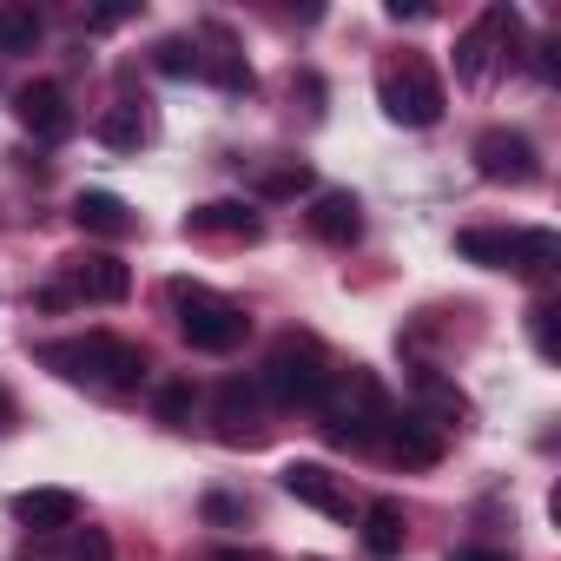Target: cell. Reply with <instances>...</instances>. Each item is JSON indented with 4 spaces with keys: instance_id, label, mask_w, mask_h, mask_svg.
Masks as SVG:
<instances>
[{
    "instance_id": "1",
    "label": "cell",
    "mask_w": 561,
    "mask_h": 561,
    "mask_svg": "<svg viewBox=\"0 0 561 561\" xmlns=\"http://www.w3.org/2000/svg\"><path fill=\"white\" fill-rule=\"evenodd\" d=\"M41 364L54 370V377H67V383H87V390H100V397H133L139 383H146V351L139 344H126V337H106V331H93V337H60V344H41Z\"/></svg>"
},
{
    "instance_id": "2",
    "label": "cell",
    "mask_w": 561,
    "mask_h": 561,
    "mask_svg": "<svg viewBox=\"0 0 561 561\" xmlns=\"http://www.w3.org/2000/svg\"><path fill=\"white\" fill-rule=\"evenodd\" d=\"M390 397H383V383L370 377V370H337L331 377V397L318 403V430H324V443L331 449H377L383 443V430H390Z\"/></svg>"
},
{
    "instance_id": "3",
    "label": "cell",
    "mask_w": 561,
    "mask_h": 561,
    "mask_svg": "<svg viewBox=\"0 0 561 561\" xmlns=\"http://www.w3.org/2000/svg\"><path fill=\"white\" fill-rule=\"evenodd\" d=\"M456 251L482 271H515V277H548L561 257V238L541 225H469L456 231Z\"/></svg>"
},
{
    "instance_id": "4",
    "label": "cell",
    "mask_w": 561,
    "mask_h": 561,
    "mask_svg": "<svg viewBox=\"0 0 561 561\" xmlns=\"http://www.w3.org/2000/svg\"><path fill=\"white\" fill-rule=\"evenodd\" d=\"M331 377H337V364L324 357L318 337H277L271 357H264L257 390H264L271 403H285V410H318V403L331 397Z\"/></svg>"
},
{
    "instance_id": "5",
    "label": "cell",
    "mask_w": 561,
    "mask_h": 561,
    "mask_svg": "<svg viewBox=\"0 0 561 561\" xmlns=\"http://www.w3.org/2000/svg\"><path fill=\"white\" fill-rule=\"evenodd\" d=\"M165 298H172V311H179V337H185L192 351H205V357H231V351L251 337V318H244L231 298L205 291V285H185V277H179Z\"/></svg>"
},
{
    "instance_id": "6",
    "label": "cell",
    "mask_w": 561,
    "mask_h": 561,
    "mask_svg": "<svg viewBox=\"0 0 561 561\" xmlns=\"http://www.w3.org/2000/svg\"><path fill=\"white\" fill-rule=\"evenodd\" d=\"M377 100L397 126H436L449 93H443V73L423 60V54H403V60H383L377 67Z\"/></svg>"
},
{
    "instance_id": "7",
    "label": "cell",
    "mask_w": 561,
    "mask_h": 561,
    "mask_svg": "<svg viewBox=\"0 0 561 561\" xmlns=\"http://www.w3.org/2000/svg\"><path fill=\"white\" fill-rule=\"evenodd\" d=\"M515 47H522V14H515V8H489V14L456 41V73H462L469 87H482V80L495 73V60H515Z\"/></svg>"
},
{
    "instance_id": "8",
    "label": "cell",
    "mask_w": 561,
    "mask_h": 561,
    "mask_svg": "<svg viewBox=\"0 0 561 561\" xmlns=\"http://www.w3.org/2000/svg\"><path fill=\"white\" fill-rule=\"evenodd\" d=\"M60 291H67V305L73 298H87V305H126L133 298V271L113 251H73V257H60Z\"/></svg>"
},
{
    "instance_id": "9",
    "label": "cell",
    "mask_w": 561,
    "mask_h": 561,
    "mask_svg": "<svg viewBox=\"0 0 561 561\" xmlns=\"http://www.w3.org/2000/svg\"><path fill=\"white\" fill-rule=\"evenodd\" d=\"M211 423H218V443L257 449V443L271 436V423H264V390H257L251 377H225L218 397H211Z\"/></svg>"
},
{
    "instance_id": "10",
    "label": "cell",
    "mask_w": 561,
    "mask_h": 561,
    "mask_svg": "<svg viewBox=\"0 0 561 561\" xmlns=\"http://www.w3.org/2000/svg\"><path fill=\"white\" fill-rule=\"evenodd\" d=\"M476 172L495 179V185H535L541 179V159L528 146V133H508V126H489L476 139Z\"/></svg>"
},
{
    "instance_id": "11",
    "label": "cell",
    "mask_w": 561,
    "mask_h": 561,
    "mask_svg": "<svg viewBox=\"0 0 561 561\" xmlns=\"http://www.w3.org/2000/svg\"><path fill=\"white\" fill-rule=\"evenodd\" d=\"M14 113H21V126L34 133V139H47V146H60V139H73V106H67V87L60 80H34V87H21L14 93Z\"/></svg>"
},
{
    "instance_id": "12",
    "label": "cell",
    "mask_w": 561,
    "mask_h": 561,
    "mask_svg": "<svg viewBox=\"0 0 561 561\" xmlns=\"http://www.w3.org/2000/svg\"><path fill=\"white\" fill-rule=\"evenodd\" d=\"M185 238H218V244H257L264 238V218L238 198H211V205H192L185 211Z\"/></svg>"
},
{
    "instance_id": "13",
    "label": "cell",
    "mask_w": 561,
    "mask_h": 561,
    "mask_svg": "<svg viewBox=\"0 0 561 561\" xmlns=\"http://www.w3.org/2000/svg\"><path fill=\"white\" fill-rule=\"evenodd\" d=\"M383 456L397 469H436L443 462V430L430 416H416V410H397L390 430H383Z\"/></svg>"
},
{
    "instance_id": "14",
    "label": "cell",
    "mask_w": 561,
    "mask_h": 561,
    "mask_svg": "<svg viewBox=\"0 0 561 561\" xmlns=\"http://www.w3.org/2000/svg\"><path fill=\"white\" fill-rule=\"evenodd\" d=\"M192 47H198V73H205L211 87H225V93H251V87H257V80H251V60L238 54V41H231L218 21H205Z\"/></svg>"
},
{
    "instance_id": "15",
    "label": "cell",
    "mask_w": 561,
    "mask_h": 561,
    "mask_svg": "<svg viewBox=\"0 0 561 561\" xmlns=\"http://www.w3.org/2000/svg\"><path fill=\"white\" fill-rule=\"evenodd\" d=\"M285 495H298L305 508H318V515H331V522H351V515H357L351 489H344L324 462H285Z\"/></svg>"
},
{
    "instance_id": "16",
    "label": "cell",
    "mask_w": 561,
    "mask_h": 561,
    "mask_svg": "<svg viewBox=\"0 0 561 561\" xmlns=\"http://www.w3.org/2000/svg\"><path fill=\"white\" fill-rule=\"evenodd\" d=\"M14 515L34 535H67V528H80V495L73 489H27V495H14Z\"/></svg>"
},
{
    "instance_id": "17",
    "label": "cell",
    "mask_w": 561,
    "mask_h": 561,
    "mask_svg": "<svg viewBox=\"0 0 561 561\" xmlns=\"http://www.w3.org/2000/svg\"><path fill=\"white\" fill-rule=\"evenodd\" d=\"M311 238H324V244H357L364 238V205H357V192H318V205H311Z\"/></svg>"
},
{
    "instance_id": "18",
    "label": "cell",
    "mask_w": 561,
    "mask_h": 561,
    "mask_svg": "<svg viewBox=\"0 0 561 561\" xmlns=\"http://www.w3.org/2000/svg\"><path fill=\"white\" fill-rule=\"evenodd\" d=\"M73 225L93 231V238H133V231H139L133 205L113 198V192H80V198H73Z\"/></svg>"
},
{
    "instance_id": "19",
    "label": "cell",
    "mask_w": 561,
    "mask_h": 561,
    "mask_svg": "<svg viewBox=\"0 0 561 561\" xmlns=\"http://www.w3.org/2000/svg\"><path fill=\"white\" fill-rule=\"evenodd\" d=\"M416 416H430L436 430H456V423L469 416V397H462L449 377H436V370H416Z\"/></svg>"
},
{
    "instance_id": "20",
    "label": "cell",
    "mask_w": 561,
    "mask_h": 561,
    "mask_svg": "<svg viewBox=\"0 0 561 561\" xmlns=\"http://www.w3.org/2000/svg\"><path fill=\"white\" fill-rule=\"evenodd\" d=\"M403 535H410V528H403V502H390V495H383V502H370V508H364V548H370L377 561L403 554Z\"/></svg>"
},
{
    "instance_id": "21",
    "label": "cell",
    "mask_w": 561,
    "mask_h": 561,
    "mask_svg": "<svg viewBox=\"0 0 561 561\" xmlns=\"http://www.w3.org/2000/svg\"><path fill=\"white\" fill-rule=\"evenodd\" d=\"M93 133H100V146H113V152H139V146L152 139V126H146V113H139L133 100H119L113 113H100Z\"/></svg>"
},
{
    "instance_id": "22",
    "label": "cell",
    "mask_w": 561,
    "mask_h": 561,
    "mask_svg": "<svg viewBox=\"0 0 561 561\" xmlns=\"http://www.w3.org/2000/svg\"><path fill=\"white\" fill-rule=\"evenodd\" d=\"M152 410H159L165 430H192V416H198V390H192V377H165V383L152 390Z\"/></svg>"
},
{
    "instance_id": "23",
    "label": "cell",
    "mask_w": 561,
    "mask_h": 561,
    "mask_svg": "<svg viewBox=\"0 0 561 561\" xmlns=\"http://www.w3.org/2000/svg\"><path fill=\"white\" fill-rule=\"evenodd\" d=\"M298 192H311V165L305 159H285V165L257 172V198H298Z\"/></svg>"
},
{
    "instance_id": "24",
    "label": "cell",
    "mask_w": 561,
    "mask_h": 561,
    "mask_svg": "<svg viewBox=\"0 0 561 561\" xmlns=\"http://www.w3.org/2000/svg\"><path fill=\"white\" fill-rule=\"evenodd\" d=\"M41 34H47L41 14H21V8H14V14H0V54H34Z\"/></svg>"
},
{
    "instance_id": "25",
    "label": "cell",
    "mask_w": 561,
    "mask_h": 561,
    "mask_svg": "<svg viewBox=\"0 0 561 561\" xmlns=\"http://www.w3.org/2000/svg\"><path fill=\"white\" fill-rule=\"evenodd\" d=\"M152 67H159V73H172V80H185V73H198V47L172 34V41H159V54H152Z\"/></svg>"
},
{
    "instance_id": "26",
    "label": "cell",
    "mask_w": 561,
    "mask_h": 561,
    "mask_svg": "<svg viewBox=\"0 0 561 561\" xmlns=\"http://www.w3.org/2000/svg\"><path fill=\"white\" fill-rule=\"evenodd\" d=\"M554 318H561L554 305H535V311H528V331H535V351H541V357H561V337H554Z\"/></svg>"
},
{
    "instance_id": "27",
    "label": "cell",
    "mask_w": 561,
    "mask_h": 561,
    "mask_svg": "<svg viewBox=\"0 0 561 561\" xmlns=\"http://www.w3.org/2000/svg\"><path fill=\"white\" fill-rule=\"evenodd\" d=\"M73 535V561H113V541L100 528H67Z\"/></svg>"
},
{
    "instance_id": "28",
    "label": "cell",
    "mask_w": 561,
    "mask_h": 561,
    "mask_svg": "<svg viewBox=\"0 0 561 561\" xmlns=\"http://www.w3.org/2000/svg\"><path fill=\"white\" fill-rule=\"evenodd\" d=\"M133 21V8H100V14H87V27L93 34H106V27H126Z\"/></svg>"
},
{
    "instance_id": "29",
    "label": "cell",
    "mask_w": 561,
    "mask_h": 561,
    "mask_svg": "<svg viewBox=\"0 0 561 561\" xmlns=\"http://www.w3.org/2000/svg\"><path fill=\"white\" fill-rule=\"evenodd\" d=\"M205 515H211V522H238V515H244V502H231V495H211V502H205Z\"/></svg>"
},
{
    "instance_id": "30",
    "label": "cell",
    "mask_w": 561,
    "mask_h": 561,
    "mask_svg": "<svg viewBox=\"0 0 561 561\" xmlns=\"http://www.w3.org/2000/svg\"><path fill=\"white\" fill-rule=\"evenodd\" d=\"M449 561H515L508 548H449Z\"/></svg>"
},
{
    "instance_id": "31",
    "label": "cell",
    "mask_w": 561,
    "mask_h": 561,
    "mask_svg": "<svg viewBox=\"0 0 561 561\" xmlns=\"http://www.w3.org/2000/svg\"><path fill=\"white\" fill-rule=\"evenodd\" d=\"M211 561H271V554H264V548H218Z\"/></svg>"
},
{
    "instance_id": "32",
    "label": "cell",
    "mask_w": 561,
    "mask_h": 561,
    "mask_svg": "<svg viewBox=\"0 0 561 561\" xmlns=\"http://www.w3.org/2000/svg\"><path fill=\"white\" fill-rule=\"evenodd\" d=\"M0 430H14V397H8V383H0Z\"/></svg>"
}]
</instances>
